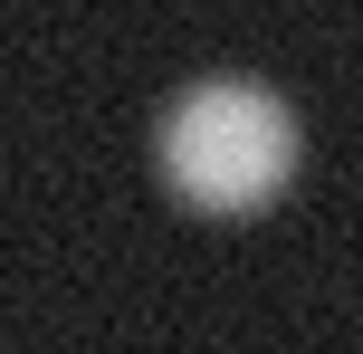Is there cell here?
I'll use <instances>...</instances> for the list:
<instances>
[{
    "label": "cell",
    "instance_id": "6da1fadb",
    "mask_svg": "<svg viewBox=\"0 0 363 354\" xmlns=\"http://www.w3.org/2000/svg\"><path fill=\"white\" fill-rule=\"evenodd\" d=\"M153 163L191 211H258L296 172V115L268 77H191L153 125Z\"/></svg>",
    "mask_w": 363,
    "mask_h": 354
}]
</instances>
